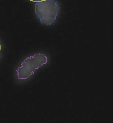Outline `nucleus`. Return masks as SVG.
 <instances>
[{"instance_id": "obj_1", "label": "nucleus", "mask_w": 113, "mask_h": 123, "mask_svg": "<svg viewBox=\"0 0 113 123\" xmlns=\"http://www.w3.org/2000/svg\"><path fill=\"white\" fill-rule=\"evenodd\" d=\"M60 7L54 0L38 2L35 5V13L42 24L51 25L54 23Z\"/></svg>"}, {"instance_id": "obj_3", "label": "nucleus", "mask_w": 113, "mask_h": 123, "mask_svg": "<svg viewBox=\"0 0 113 123\" xmlns=\"http://www.w3.org/2000/svg\"><path fill=\"white\" fill-rule=\"evenodd\" d=\"M30 1L34 2H41L42 1H45L46 0H30Z\"/></svg>"}, {"instance_id": "obj_2", "label": "nucleus", "mask_w": 113, "mask_h": 123, "mask_svg": "<svg viewBox=\"0 0 113 123\" xmlns=\"http://www.w3.org/2000/svg\"><path fill=\"white\" fill-rule=\"evenodd\" d=\"M47 59L44 54L39 53L30 56L24 60L21 67L16 70L19 79H27L34 74L36 69L47 63Z\"/></svg>"}, {"instance_id": "obj_4", "label": "nucleus", "mask_w": 113, "mask_h": 123, "mask_svg": "<svg viewBox=\"0 0 113 123\" xmlns=\"http://www.w3.org/2000/svg\"><path fill=\"white\" fill-rule=\"evenodd\" d=\"M1 45L0 44V50H1Z\"/></svg>"}]
</instances>
